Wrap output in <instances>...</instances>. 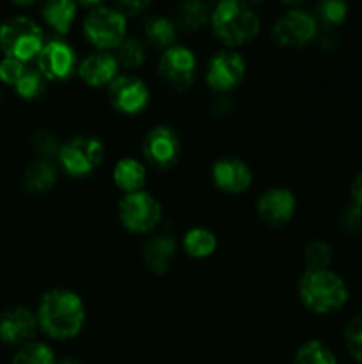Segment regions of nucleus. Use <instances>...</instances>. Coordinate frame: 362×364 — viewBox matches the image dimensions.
Here are the masks:
<instances>
[{"instance_id": "1", "label": "nucleus", "mask_w": 362, "mask_h": 364, "mask_svg": "<svg viewBox=\"0 0 362 364\" xmlns=\"http://www.w3.org/2000/svg\"><path fill=\"white\" fill-rule=\"evenodd\" d=\"M38 322L43 333L55 340L75 338L85 323V306L80 295L57 288L46 291L38 308Z\"/></svg>"}, {"instance_id": "2", "label": "nucleus", "mask_w": 362, "mask_h": 364, "mask_svg": "<svg viewBox=\"0 0 362 364\" xmlns=\"http://www.w3.org/2000/svg\"><path fill=\"white\" fill-rule=\"evenodd\" d=\"M298 297L307 309L327 315L346 304L348 288L332 270L307 269L298 281Z\"/></svg>"}, {"instance_id": "3", "label": "nucleus", "mask_w": 362, "mask_h": 364, "mask_svg": "<svg viewBox=\"0 0 362 364\" xmlns=\"http://www.w3.org/2000/svg\"><path fill=\"white\" fill-rule=\"evenodd\" d=\"M212 28L216 38L229 46L245 45L259 34L261 21L248 4L224 0L212 9Z\"/></svg>"}, {"instance_id": "4", "label": "nucleus", "mask_w": 362, "mask_h": 364, "mask_svg": "<svg viewBox=\"0 0 362 364\" xmlns=\"http://www.w3.org/2000/svg\"><path fill=\"white\" fill-rule=\"evenodd\" d=\"M45 36L41 27L28 16H14L0 25V48L6 57L28 63L41 53Z\"/></svg>"}, {"instance_id": "5", "label": "nucleus", "mask_w": 362, "mask_h": 364, "mask_svg": "<svg viewBox=\"0 0 362 364\" xmlns=\"http://www.w3.org/2000/svg\"><path fill=\"white\" fill-rule=\"evenodd\" d=\"M85 38L99 50L117 48L124 41L126 34V16L117 7L99 4L89 11L84 20Z\"/></svg>"}, {"instance_id": "6", "label": "nucleus", "mask_w": 362, "mask_h": 364, "mask_svg": "<svg viewBox=\"0 0 362 364\" xmlns=\"http://www.w3.org/2000/svg\"><path fill=\"white\" fill-rule=\"evenodd\" d=\"M119 219L131 233H149L162 220V206L149 192L124 194L119 201Z\"/></svg>"}, {"instance_id": "7", "label": "nucleus", "mask_w": 362, "mask_h": 364, "mask_svg": "<svg viewBox=\"0 0 362 364\" xmlns=\"http://www.w3.org/2000/svg\"><path fill=\"white\" fill-rule=\"evenodd\" d=\"M105 156V148L98 137L78 135L70 142L62 144L59 151V162L71 176H87L91 174Z\"/></svg>"}, {"instance_id": "8", "label": "nucleus", "mask_w": 362, "mask_h": 364, "mask_svg": "<svg viewBox=\"0 0 362 364\" xmlns=\"http://www.w3.org/2000/svg\"><path fill=\"white\" fill-rule=\"evenodd\" d=\"M272 34L273 39L280 46L298 48V46L307 45L309 41L316 38L318 21H316V16L309 14L307 11L291 9L286 11L283 16L277 18V21L273 23Z\"/></svg>"}, {"instance_id": "9", "label": "nucleus", "mask_w": 362, "mask_h": 364, "mask_svg": "<svg viewBox=\"0 0 362 364\" xmlns=\"http://www.w3.org/2000/svg\"><path fill=\"white\" fill-rule=\"evenodd\" d=\"M197 60L195 53L183 45H172L163 50L158 60L160 77L177 91L190 87L195 78Z\"/></svg>"}, {"instance_id": "10", "label": "nucleus", "mask_w": 362, "mask_h": 364, "mask_svg": "<svg viewBox=\"0 0 362 364\" xmlns=\"http://www.w3.org/2000/svg\"><path fill=\"white\" fill-rule=\"evenodd\" d=\"M245 77V60L234 50H222L209 59L206 82L213 91L226 95L233 91Z\"/></svg>"}, {"instance_id": "11", "label": "nucleus", "mask_w": 362, "mask_h": 364, "mask_svg": "<svg viewBox=\"0 0 362 364\" xmlns=\"http://www.w3.org/2000/svg\"><path fill=\"white\" fill-rule=\"evenodd\" d=\"M146 160L156 169H170L181 156V141L169 127H155L142 142Z\"/></svg>"}, {"instance_id": "12", "label": "nucleus", "mask_w": 362, "mask_h": 364, "mask_svg": "<svg viewBox=\"0 0 362 364\" xmlns=\"http://www.w3.org/2000/svg\"><path fill=\"white\" fill-rule=\"evenodd\" d=\"M109 100L123 114H137L148 105L149 89L142 78L133 75H119L109 85Z\"/></svg>"}, {"instance_id": "13", "label": "nucleus", "mask_w": 362, "mask_h": 364, "mask_svg": "<svg viewBox=\"0 0 362 364\" xmlns=\"http://www.w3.org/2000/svg\"><path fill=\"white\" fill-rule=\"evenodd\" d=\"M77 66V55L67 43L60 39L45 43L38 55V70L46 80H66Z\"/></svg>"}, {"instance_id": "14", "label": "nucleus", "mask_w": 362, "mask_h": 364, "mask_svg": "<svg viewBox=\"0 0 362 364\" xmlns=\"http://www.w3.org/2000/svg\"><path fill=\"white\" fill-rule=\"evenodd\" d=\"M258 215L268 226H283L293 219L297 199L293 192L283 187H273L263 192L258 199Z\"/></svg>"}, {"instance_id": "15", "label": "nucleus", "mask_w": 362, "mask_h": 364, "mask_svg": "<svg viewBox=\"0 0 362 364\" xmlns=\"http://www.w3.org/2000/svg\"><path fill=\"white\" fill-rule=\"evenodd\" d=\"M38 315L28 308L7 309L0 316V340L7 345H27L38 333Z\"/></svg>"}, {"instance_id": "16", "label": "nucleus", "mask_w": 362, "mask_h": 364, "mask_svg": "<svg viewBox=\"0 0 362 364\" xmlns=\"http://www.w3.org/2000/svg\"><path fill=\"white\" fill-rule=\"evenodd\" d=\"M213 183L224 192L240 194L252 183V171L240 159H220L212 167Z\"/></svg>"}, {"instance_id": "17", "label": "nucleus", "mask_w": 362, "mask_h": 364, "mask_svg": "<svg viewBox=\"0 0 362 364\" xmlns=\"http://www.w3.org/2000/svg\"><path fill=\"white\" fill-rule=\"evenodd\" d=\"M119 71V63L116 55L109 52H92L82 60L78 66L82 80L91 87H102V85H110L117 78Z\"/></svg>"}, {"instance_id": "18", "label": "nucleus", "mask_w": 362, "mask_h": 364, "mask_svg": "<svg viewBox=\"0 0 362 364\" xmlns=\"http://www.w3.org/2000/svg\"><path fill=\"white\" fill-rule=\"evenodd\" d=\"M174 255H176V240L169 235H158V237L149 238L142 247V258H144L146 267L158 276L170 269Z\"/></svg>"}, {"instance_id": "19", "label": "nucleus", "mask_w": 362, "mask_h": 364, "mask_svg": "<svg viewBox=\"0 0 362 364\" xmlns=\"http://www.w3.org/2000/svg\"><path fill=\"white\" fill-rule=\"evenodd\" d=\"M114 183L124 194H133L141 192L146 183V167L137 159L124 156L114 167Z\"/></svg>"}, {"instance_id": "20", "label": "nucleus", "mask_w": 362, "mask_h": 364, "mask_svg": "<svg viewBox=\"0 0 362 364\" xmlns=\"http://www.w3.org/2000/svg\"><path fill=\"white\" fill-rule=\"evenodd\" d=\"M25 188L34 194H43L53 188L57 183V169L50 164V160L38 159L25 169Z\"/></svg>"}, {"instance_id": "21", "label": "nucleus", "mask_w": 362, "mask_h": 364, "mask_svg": "<svg viewBox=\"0 0 362 364\" xmlns=\"http://www.w3.org/2000/svg\"><path fill=\"white\" fill-rule=\"evenodd\" d=\"M209 18H212L209 4L201 0H188L177 7L176 27H181L183 31H199L202 25L208 23Z\"/></svg>"}, {"instance_id": "22", "label": "nucleus", "mask_w": 362, "mask_h": 364, "mask_svg": "<svg viewBox=\"0 0 362 364\" xmlns=\"http://www.w3.org/2000/svg\"><path fill=\"white\" fill-rule=\"evenodd\" d=\"M77 4L73 0H55L43 7V18L59 34H66L77 16Z\"/></svg>"}, {"instance_id": "23", "label": "nucleus", "mask_w": 362, "mask_h": 364, "mask_svg": "<svg viewBox=\"0 0 362 364\" xmlns=\"http://www.w3.org/2000/svg\"><path fill=\"white\" fill-rule=\"evenodd\" d=\"M144 34L149 45L155 48H169L174 45L177 36V27L172 20L165 16L148 18L144 25Z\"/></svg>"}, {"instance_id": "24", "label": "nucleus", "mask_w": 362, "mask_h": 364, "mask_svg": "<svg viewBox=\"0 0 362 364\" xmlns=\"http://www.w3.org/2000/svg\"><path fill=\"white\" fill-rule=\"evenodd\" d=\"M183 249L192 258H208L216 249V237L206 228H192L183 237Z\"/></svg>"}, {"instance_id": "25", "label": "nucleus", "mask_w": 362, "mask_h": 364, "mask_svg": "<svg viewBox=\"0 0 362 364\" xmlns=\"http://www.w3.org/2000/svg\"><path fill=\"white\" fill-rule=\"evenodd\" d=\"M293 364H337V361L322 341L311 340L298 348Z\"/></svg>"}, {"instance_id": "26", "label": "nucleus", "mask_w": 362, "mask_h": 364, "mask_svg": "<svg viewBox=\"0 0 362 364\" xmlns=\"http://www.w3.org/2000/svg\"><path fill=\"white\" fill-rule=\"evenodd\" d=\"M11 364H55V358L46 343L31 341L16 352Z\"/></svg>"}, {"instance_id": "27", "label": "nucleus", "mask_w": 362, "mask_h": 364, "mask_svg": "<svg viewBox=\"0 0 362 364\" xmlns=\"http://www.w3.org/2000/svg\"><path fill=\"white\" fill-rule=\"evenodd\" d=\"M14 87H16L18 95L23 100H38L46 91V78L39 73V70L27 68L23 77L18 80V84Z\"/></svg>"}, {"instance_id": "28", "label": "nucleus", "mask_w": 362, "mask_h": 364, "mask_svg": "<svg viewBox=\"0 0 362 364\" xmlns=\"http://www.w3.org/2000/svg\"><path fill=\"white\" fill-rule=\"evenodd\" d=\"M116 59L119 63V66L128 68V70H133L138 68L146 59V50L138 39H124L119 46H117Z\"/></svg>"}, {"instance_id": "29", "label": "nucleus", "mask_w": 362, "mask_h": 364, "mask_svg": "<svg viewBox=\"0 0 362 364\" xmlns=\"http://www.w3.org/2000/svg\"><path fill=\"white\" fill-rule=\"evenodd\" d=\"M348 6L343 0H323L316 6V16L325 25H339L346 18Z\"/></svg>"}, {"instance_id": "30", "label": "nucleus", "mask_w": 362, "mask_h": 364, "mask_svg": "<svg viewBox=\"0 0 362 364\" xmlns=\"http://www.w3.org/2000/svg\"><path fill=\"white\" fill-rule=\"evenodd\" d=\"M330 259H332V251H330L327 242L314 240L305 247V263H307V269L311 270L327 269Z\"/></svg>"}, {"instance_id": "31", "label": "nucleus", "mask_w": 362, "mask_h": 364, "mask_svg": "<svg viewBox=\"0 0 362 364\" xmlns=\"http://www.w3.org/2000/svg\"><path fill=\"white\" fill-rule=\"evenodd\" d=\"M32 148H34V151L38 153L43 160H48L50 156L53 155L59 156L62 144H60L57 135H53L52 132L41 130L32 137Z\"/></svg>"}, {"instance_id": "32", "label": "nucleus", "mask_w": 362, "mask_h": 364, "mask_svg": "<svg viewBox=\"0 0 362 364\" xmlns=\"http://www.w3.org/2000/svg\"><path fill=\"white\" fill-rule=\"evenodd\" d=\"M344 343H346L348 352L362 363V316H357L348 323L344 331Z\"/></svg>"}, {"instance_id": "33", "label": "nucleus", "mask_w": 362, "mask_h": 364, "mask_svg": "<svg viewBox=\"0 0 362 364\" xmlns=\"http://www.w3.org/2000/svg\"><path fill=\"white\" fill-rule=\"evenodd\" d=\"M25 71H27V66L21 60L13 59V57H4L0 60V80L6 82V84L16 85Z\"/></svg>"}, {"instance_id": "34", "label": "nucleus", "mask_w": 362, "mask_h": 364, "mask_svg": "<svg viewBox=\"0 0 362 364\" xmlns=\"http://www.w3.org/2000/svg\"><path fill=\"white\" fill-rule=\"evenodd\" d=\"M341 226L346 231H358L362 228V206L350 205L341 215Z\"/></svg>"}, {"instance_id": "35", "label": "nucleus", "mask_w": 362, "mask_h": 364, "mask_svg": "<svg viewBox=\"0 0 362 364\" xmlns=\"http://www.w3.org/2000/svg\"><path fill=\"white\" fill-rule=\"evenodd\" d=\"M350 192H351V198H353L355 205L362 206V171L353 178V181H351Z\"/></svg>"}, {"instance_id": "36", "label": "nucleus", "mask_w": 362, "mask_h": 364, "mask_svg": "<svg viewBox=\"0 0 362 364\" xmlns=\"http://www.w3.org/2000/svg\"><path fill=\"white\" fill-rule=\"evenodd\" d=\"M215 105H213V110H215L216 114H227L231 110V98H227V96H219V98H215Z\"/></svg>"}, {"instance_id": "37", "label": "nucleus", "mask_w": 362, "mask_h": 364, "mask_svg": "<svg viewBox=\"0 0 362 364\" xmlns=\"http://www.w3.org/2000/svg\"><path fill=\"white\" fill-rule=\"evenodd\" d=\"M148 6H149L148 2H123L119 4L117 9H119L121 13H135V11H141Z\"/></svg>"}, {"instance_id": "38", "label": "nucleus", "mask_w": 362, "mask_h": 364, "mask_svg": "<svg viewBox=\"0 0 362 364\" xmlns=\"http://www.w3.org/2000/svg\"><path fill=\"white\" fill-rule=\"evenodd\" d=\"M59 364H80V363L75 361V359H64V361H60Z\"/></svg>"}]
</instances>
